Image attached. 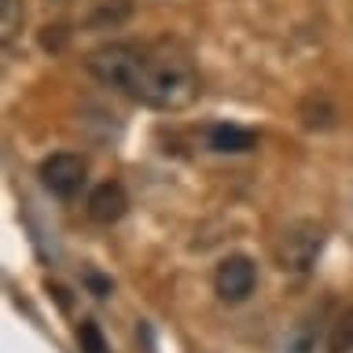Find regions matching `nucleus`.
Wrapping results in <instances>:
<instances>
[{
  "label": "nucleus",
  "mask_w": 353,
  "mask_h": 353,
  "mask_svg": "<svg viewBox=\"0 0 353 353\" xmlns=\"http://www.w3.org/2000/svg\"><path fill=\"white\" fill-rule=\"evenodd\" d=\"M96 81L151 110H188L203 92L199 70L173 41H107L85 55Z\"/></svg>",
  "instance_id": "obj_1"
},
{
  "label": "nucleus",
  "mask_w": 353,
  "mask_h": 353,
  "mask_svg": "<svg viewBox=\"0 0 353 353\" xmlns=\"http://www.w3.org/2000/svg\"><path fill=\"white\" fill-rule=\"evenodd\" d=\"M324 243H327V228L320 225V221L298 217V221H291V225L280 232V239H276V265H280L283 272L302 276V272H309L316 265Z\"/></svg>",
  "instance_id": "obj_2"
},
{
  "label": "nucleus",
  "mask_w": 353,
  "mask_h": 353,
  "mask_svg": "<svg viewBox=\"0 0 353 353\" xmlns=\"http://www.w3.org/2000/svg\"><path fill=\"white\" fill-rule=\"evenodd\" d=\"M88 181V165L81 154H70V151H55L41 162V184L44 192L70 203V199L81 195V188Z\"/></svg>",
  "instance_id": "obj_3"
},
{
  "label": "nucleus",
  "mask_w": 353,
  "mask_h": 353,
  "mask_svg": "<svg viewBox=\"0 0 353 353\" xmlns=\"http://www.w3.org/2000/svg\"><path fill=\"white\" fill-rule=\"evenodd\" d=\"M258 287V265H254L247 254H228L225 261L217 265L214 272V291L221 302H247Z\"/></svg>",
  "instance_id": "obj_4"
},
{
  "label": "nucleus",
  "mask_w": 353,
  "mask_h": 353,
  "mask_svg": "<svg viewBox=\"0 0 353 353\" xmlns=\"http://www.w3.org/2000/svg\"><path fill=\"white\" fill-rule=\"evenodd\" d=\"M85 210H88V217H92L96 225H114V221L125 217L129 195H125V188H121L118 181H103L99 188H92Z\"/></svg>",
  "instance_id": "obj_5"
},
{
  "label": "nucleus",
  "mask_w": 353,
  "mask_h": 353,
  "mask_svg": "<svg viewBox=\"0 0 353 353\" xmlns=\"http://www.w3.org/2000/svg\"><path fill=\"white\" fill-rule=\"evenodd\" d=\"M206 148L217 154H247L258 148V137L243 125H228V121H217V125L206 129Z\"/></svg>",
  "instance_id": "obj_6"
},
{
  "label": "nucleus",
  "mask_w": 353,
  "mask_h": 353,
  "mask_svg": "<svg viewBox=\"0 0 353 353\" xmlns=\"http://www.w3.org/2000/svg\"><path fill=\"white\" fill-rule=\"evenodd\" d=\"M298 118H302L305 129L327 132V129L339 125V107L331 103V96H324V92H309L302 103H298Z\"/></svg>",
  "instance_id": "obj_7"
},
{
  "label": "nucleus",
  "mask_w": 353,
  "mask_h": 353,
  "mask_svg": "<svg viewBox=\"0 0 353 353\" xmlns=\"http://www.w3.org/2000/svg\"><path fill=\"white\" fill-rule=\"evenodd\" d=\"M324 320H327V305L309 309V313L291 327V339H287V353H316V339H320V331H324Z\"/></svg>",
  "instance_id": "obj_8"
},
{
  "label": "nucleus",
  "mask_w": 353,
  "mask_h": 353,
  "mask_svg": "<svg viewBox=\"0 0 353 353\" xmlns=\"http://www.w3.org/2000/svg\"><path fill=\"white\" fill-rule=\"evenodd\" d=\"M353 350V302L327 324V353H350Z\"/></svg>",
  "instance_id": "obj_9"
},
{
  "label": "nucleus",
  "mask_w": 353,
  "mask_h": 353,
  "mask_svg": "<svg viewBox=\"0 0 353 353\" xmlns=\"http://www.w3.org/2000/svg\"><path fill=\"white\" fill-rule=\"evenodd\" d=\"M26 22V4L22 0H0V41L11 44Z\"/></svg>",
  "instance_id": "obj_10"
},
{
  "label": "nucleus",
  "mask_w": 353,
  "mask_h": 353,
  "mask_svg": "<svg viewBox=\"0 0 353 353\" xmlns=\"http://www.w3.org/2000/svg\"><path fill=\"white\" fill-rule=\"evenodd\" d=\"M77 346H81V353H110L96 320H81V324H77Z\"/></svg>",
  "instance_id": "obj_11"
},
{
  "label": "nucleus",
  "mask_w": 353,
  "mask_h": 353,
  "mask_svg": "<svg viewBox=\"0 0 353 353\" xmlns=\"http://www.w3.org/2000/svg\"><path fill=\"white\" fill-rule=\"evenodd\" d=\"M41 44H44L48 52H63L66 44H70V30H66V26H44Z\"/></svg>",
  "instance_id": "obj_12"
},
{
  "label": "nucleus",
  "mask_w": 353,
  "mask_h": 353,
  "mask_svg": "<svg viewBox=\"0 0 353 353\" xmlns=\"http://www.w3.org/2000/svg\"><path fill=\"white\" fill-rule=\"evenodd\" d=\"M85 287L96 298H110V291H114V283H110L107 276H99V272H85Z\"/></svg>",
  "instance_id": "obj_13"
}]
</instances>
